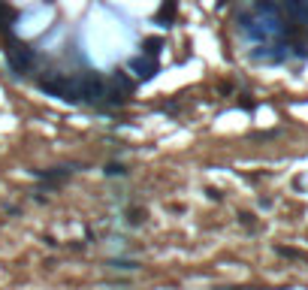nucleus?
Listing matches in <instances>:
<instances>
[{
  "label": "nucleus",
  "mask_w": 308,
  "mask_h": 290,
  "mask_svg": "<svg viewBox=\"0 0 308 290\" xmlns=\"http://www.w3.org/2000/svg\"><path fill=\"white\" fill-rule=\"evenodd\" d=\"M287 12L296 18V21H305L308 25V0H284Z\"/></svg>",
  "instance_id": "39448f33"
},
{
  "label": "nucleus",
  "mask_w": 308,
  "mask_h": 290,
  "mask_svg": "<svg viewBox=\"0 0 308 290\" xmlns=\"http://www.w3.org/2000/svg\"><path fill=\"white\" fill-rule=\"evenodd\" d=\"M12 21H15V12L6 6V0H0V33H6L12 28Z\"/></svg>",
  "instance_id": "423d86ee"
},
{
  "label": "nucleus",
  "mask_w": 308,
  "mask_h": 290,
  "mask_svg": "<svg viewBox=\"0 0 308 290\" xmlns=\"http://www.w3.org/2000/svg\"><path fill=\"white\" fill-rule=\"evenodd\" d=\"M106 175H124V166L121 163H109L106 166Z\"/></svg>",
  "instance_id": "6e6552de"
},
{
  "label": "nucleus",
  "mask_w": 308,
  "mask_h": 290,
  "mask_svg": "<svg viewBox=\"0 0 308 290\" xmlns=\"http://www.w3.org/2000/svg\"><path fill=\"white\" fill-rule=\"evenodd\" d=\"M79 82V97L88 100V103H103L106 94V79H100L97 73H85V76H76Z\"/></svg>",
  "instance_id": "7ed1b4c3"
},
{
  "label": "nucleus",
  "mask_w": 308,
  "mask_h": 290,
  "mask_svg": "<svg viewBox=\"0 0 308 290\" xmlns=\"http://www.w3.org/2000/svg\"><path fill=\"white\" fill-rule=\"evenodd\" d=\"M145 218V212H139V209H130V224H139Z\"/></svg>",
  "instance_id": "1a4fd4ad"
},
{
  "label": "nucleus",
  "mask_w": 308,
  "mask_h": 290,
  "mask_svg": "<svg viewBox=\"0 0 308 290\" xmlns=\"http://www.w3.org/2000/svg\"><path fill=\"white\" fill-rule=\"evenodd\" d=\"M160 49H163V39H160V36H148V39L142 42V52H145V55H151V58H157V55H160Z\"/></svg>",
  "instance_id": "0eeeda50"
},
{
  "label": "nucleus",
  "mask_w": 308,
  "mask_h": 290,
  "mask_svg": "<svg viewBox=\"0 0 308 290\" xmlns=\"http://www.w3.org/2000/svg\"><path fill=\"white\" fill-rule=\"evenodd\" d=\"M130 70H133V76H136V79H151V76L157 73V61H154L151 55H145V52H142V55H136V58L130 61Z\"/></svg>",
  "instance_id": "20e7f679"
},
{
  "label": "nucleus",
  "mask_w": 308,
  "mask_h": 290,
  "mask_svg": "<svg viewBox=\"0 0 308 290\" xmlns=\"http://www.w3.org/2000/svg\"><path fill=\"white\" fill-rule=\"evenodd\" d=\"M39 88H42L45 94H55V97H61V100H69V103L82 100V97H79V82H76V76L52 73V76L39 79Z\"/></svg>",
  "instance_id": "f257e3e1"
},
{
  "label": "nucleus",
  "mask_w": 308,
  "mask_h": 290,
  "mask_svg": "<svg viewBox=\"0 0 308 290\" xmlns=\"http://www.w3.org/2000/svg\"><path fill=\"white\" fill-rule=\"evenodd\" d=\"M6 61L12 66V73H31V66H34V49L25 46V42H18V39H9Z\"/></svg>",
  "instance_id": "f03ea898"
}]
</instances>
